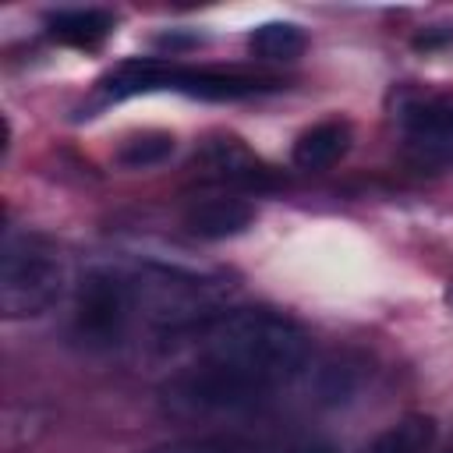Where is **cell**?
<instances>
[{
  "label": "cell",
  "instance_id": "obj_11",
  "mask_svg": "<svg viewBox=\"0 0 453 453\" xmlns=\"http://www.w3.org/2000/svg\"><path fill=\"white\" fill-rule=\"evenodd\" d=\"M435 442V418L428 414H407L396 425H389L368 453H428Z\"/></svg>",
  "mask_w": 453,
  "mask_h": 453
},
{
  "label": "cell",
  "instance_id": "obj_6",
  "mask_svg": "<svg viewBox=\"0 0 453 453\" xmlns=\"http://www.w3.org/2000/svg\"><path fill=\"white\" fill-rule=\"evenodd\" d=\"M198 163L209 170V177L216 180H226V184H241V188H255V191H265L276 184V173L269 163H262L241 138L234 134H219V138H209L202 145V156Z\"/></svg>",
  "mask_w": 453,
  "mask_h": 453
},
{
  "label": "cell",
  "instance_id": "obj_10",
  "mask_svg": "<svg viewBox=\"0 0 453 453\" xmlns=\"http://www.w3.org/2000/svg\"><path fill=\"white\" fill-rule=\"evenodd\" d=\"M304 46H308V39H304L301 25H294V21H265V25L251 28V35H248L251 57L269 60V64H290L304 53Z\"/></svg>",
  "mask_w": 453,
  "mask_h": 453
},
{
  "label": "cell",
  "instance_id": "obj_14",
  "mask_svg": "<svg viewBox=\"0 0 453 453\" xmlns=\"http://www.w3.org/2000/svg\"><path fill=\"white\" fill-rule=\"evenodd\" d=\"M290 453H336L329 442H304V446H297V449H290Z\"/></svg>",
  "mask_w": 453,
  "mask_h": 453
},
{
  "label": "cell",
  "instance_id": "obj_2",
  "mask_svg": "<svg viewBox=\"0 0 453 453\" xmlns=\"http://www.w3.org/2000/svg\"><path fill=\"white\" fill-rule=\"evenodd\" d=\"M280 88L276 78L265 74H248V71H223V67H188V64H170V60H127L113 67L103 81L99 92L106 99H127L142 92H180L191 99H248Z\"/></svg>",
  "mask_w": 453,
  "mask_h": 453
},
{
  "label": "cell",
  "instance_id": "obj_8",
  "mask_svg": "<svg viewBox=\"0 0 453 453\" xmlns=\"http://www.w3.org/2000/svg\"><path fill=\"white\" fill-rule=\"evenodd\" d=\"M113 32V14L99 7H64L46 14V35L60 46L99 50Z\"/></svg>",
  "mask_w": 453,
  "mask_h": 453
},
{
  "label": "cell",
  "instance_id": "obj_7",
  "mask_svg": "<svg viewBox=\"0 0 453 453\" xmlns=\"http://www.w3.org/2000/svg\"><path fill=\"white\" fill-rule=\"evenodd\" d=\"M251 219H255V205L237 198V195H212V198L188 205V212H184L188 234H195L202 241L237 237L251 226Z\"/></svg>",
  "mask_w": 453,
  "mask_h": 453
},
{
  "label": "cell",
  "instance_id": "obj_15",
  "mask_svg": "<svg viewBox=\"0 0 453 453\" xmlns=\"http://www.w3.org/2000/svg\"><path fill=\"white\" fill-rule=\"evenodd\" d=\"M446 453H453V446H449V449H446Z\"/></svg>",
  "mask_w": 453,
  "mask_h": 453
},
{
  "label": "cell",
  "instance_id": "obj_4",
  "mask_svg": "<svg viewBox=\"0 0 453 453\" xmlns=\"http://www.w3.org/2000/svg\"><path fill=\"white\" fill-rule=\"evenodd\" d=\"M138 322L134 283L127 269L96 265L74 294V333L88 347H117Z\"/></svg>",
  "mask_w": 453,
  "mask_h": 453
},
{
  "label": "cell",
  "instance_id": "obj_5",
  "mask_svg": "<svg viewBox=\"0 0 453 453\" xmlns=\"http://www.w3.org/2000/svg\"><path fill=\"white\" fill-rule=\"evenodd\" d=\"M403 149L421 170L453 166V96L432 88H403L393 106Z\"/></svg>",
  "mask_w": 453,
  "mask_h": 453
},
{
  "label": "cell",
  "instance_id": "obj_13",
  "mask_svg": "<svg viewBox=\"0 0 453 453\" xmlns=\"http://www.w3.org/2000/svg\"><path fill=\"white\" fill-rule=\"evenodd\" d=\"M152 453H258L244 442H234V439H184V442H170V446H159Z\"/></svg>",
  "mask_w": 453,
  "mask_h": 453
},
{
  "label": "cell",
  "instance_id": "obj_1",
  "mask_svg": "<svg viewBox=\"0 0 453 453\" xmlns=\"http://www.w3.org/2000/svg\"><path fill=\"white\" fill-rule=\"evenodd\" d=\"M198 357L166 382V400L188 414L244 411L297 379L308 365V333L269 308L219 311L195 329Z\"/></svg>",
  "mask_w": 453,
  "mask_h": 453
},
{
  "label": "cell",
  "instance_id": "obj_12",
  "mask_svg": "<svg viewBox=\"0 0 453 453\" xmlns=\"http://www.w3.org/2000/svg\"><path fill=\"white\" fill-rule=\"evenodd\" d=\"M173 156V134L166 131H142L120 142L117 149V163L131 166V170H145V166H159L163 159Z\"/></svg>",
  "mask_w": 453,
  "mask_h": 453
},
{
  "label": "cell",
  "instance_id": "obj_9",
  "mask_svg": "<svg viewBox=\"0 0 453 453\" xmlns=\"http://www.w3.org/2000/svg\"><path fill=\"white\" fill-rule=\"evenodd\" d=\"M350 138H354V131H350L347 120H340V117L322 120V124L308 127L304 134H297L294 152H290L294 166L297 170H329L347 156Z\"/></svg>",
  "mask_w": 453,
  "mask_h": 453
},
{
  "label": "cell",
  "instance_id": "obj_3",
  "mask_svg": "<svg viewBox=\"0 0 453 453\" xmlns=\"http://www.w3.org/2000/svg\"><path fill=\"white\" fill-rule=\"evenodd\" d=\"M67 269L57 241L39 230H11L0 248L4 319H35L60 301Z\"/></svg>",
  "mask_w": 453,
  "mask_h": 453
}]
</instances>
